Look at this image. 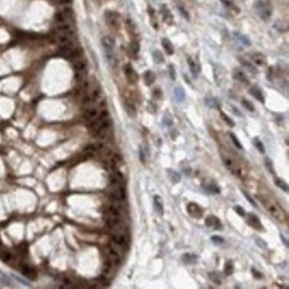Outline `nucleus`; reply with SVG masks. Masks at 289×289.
Returning <instances> with one entry per match:
<instances>
[{
	"mask_svg": "<svg viewBox=\"0 0 289 289\" xmlns=\"http://www.w3.org/2000/svg\"><path fill=\"white\" fill-rule=\"evenodd\" d=\"M103 47H104V51H106V56L108 59V63L111 64L112 67H116L117 64V60H116V56H115V40L112 38H109V36H104L103 40Z\"/></svg>",
	"mask_w": 289,
	"mask_h": 289,
	"instance_id": "obj_1",
	"label": "nucleus"
},
{
	"mask_svg": "<svg viewBox=\"0 0 289 289\" xmlns=\"http://www.w3.org/2000/svg\"><path fill=\"white\" fill-rule=\"evenodd\" d=\"M262 203L265 204V207H266L268 211H269V213L275 219H277L278 221H285V220H286L285 212H284V209L278 205V204L273 203V201H266V200H262Z\"/></svg>",
	"mask_w": 289,
	"mask_h": 289,
	"instance_id": "obj_2",
	"label": "nucleus"
},
{
	"mask_svg": "<svg viewBox=\"0 0 289 289\" xmlns=\"http://www.w3.org/2000/svg\"><path fill=\"white\" fill-rule=\"evenodd\" d=\"M224 159V163H225V165H227V168L233 173L235 176H237V177H240L241 176V171H240V165L237 164V163H236L233 159H230V157H228V156H224L223 157Z\"/></svg>",
	"mask_w": 289,
	"mask_h": 289,
	"instance_id": "obj_3",
	"label": "nucleus"
},
{
	"mask_svg": "<svg viewBox=\"0 0 289 289\" xmlns=\"http://www.w3.org/2000/svg\"><path fill=\"white\" fill-rule=\"evenodd\" d=\"M256 9H257L259 15H260V16L264 19V20H266L268 18L271 16V8H269V6H268V4H265L264 2H261V0H259V2L256 3Z\"/></svg>",
	"mask_w": 289,
	"mask_h": 289,
	"instance_id": "obj_4",
	"label": "nucleus"
},
{
	"mask_svg": "<svg viewBox=\"0 0 289 289\" xmlns=\"http://www.w3.org/2000/svg\"><path fill=\"white\" fill-rule=\"evenodd\" d=\"M106 20H107V24L109 25V27H113V28H117L119 24H120L119 13L113 12V11H107L106 12Z\"/></svg>",
	"mask_w": 289,
	"mask_h": 289,
	"instance_id": "obj_5",
	"label": "nucleus"
},
{
	"mask_svg": "<svg viewBox=\"0 0 289 289\" xmlns=\"http://www.w3.org/2000/svg\"><path fill=\"white\" fill-rule=\"evenodd\" d=\"M72 64H73V70H75V72H87L88 63L83 56L79 57V59L72 60Z\"/></svg>",
	"mask_w": 289,
	"mask_h": 289,
	"instance_id": "obj_6",
	"label": "nucleus"
},
{
	"mask_svg": "<svg viewBox=\"0 0 289 289\" xmlns=\"http://www.w3.org/2000/svg\"><path fill=\"white\" fill-rule=\"evenodd\" d=\"M112 240L115 244H117L120 246H127L128 244V237L125 235V232H115L112 235Z\"/></svg>",
	"mask_w": 289,
	"mask_h": 289,
	"instance_id": "obj_7",
	"label": "nucleus"
},
{
	"mask_svg": "<svg viewBox=\"0 0 289 289\" xmlns=\"http://www.w3.org/2000/svg\"><path fill=\"white\" fill-rule=\"evenodd\" d=\"M100 115V112H99V109L97 108H95V107H87V109L84 111V119L87 120V121H93L95 119H97V116Z\"/></svg>",
	"mask_w": 289,
	"mask_h": 289,
	"instance_id": "obj_8",
	"label": "nucleus"
},
{
	"mask_svg": "<svg viewBox=\"0 0 289 289\" xmlns=\"http://www.w3.org/2000/svg\"><path fill=\"white\" fill-rule=\"evenodd\" d=\"M107 256H108V260L112 262V264H120L121 262V256L117 250H115L113 248H108L107 249Z\"/></svg>",
	"mask_w": 289,
	"mask_h": 289,
	"instance_id": "obj_9",
	"label": "nucleus"
},
{
	"mask_svg": "<svg viewBox=\"0 0 289 289\" xmlns=\"http://www.w3.org/2000/svg\"><path fill=\"white\" fill-rule=\"evenodd\" d=\"M111 196H112L113 200L123 201L124 199H125V192H124L123 187H113V188H112V193H111Z\"/></svg>",
	"mask_w": 289,
	"mask_h": 289,
	"instance_id": "obj_10",
	"label": "nucleus"
},
{
	"mask_svg": "<svg viewBox=\"0 0 289 289\" xmlns=\"http://www.w3.org/2000/svg\"><path fill=\"white\" fill-rule=\"evenodd\" d=\"M187 211L189 212V214H192L193 217H200L201 214H203L201 208L199 207L197 204H195V203H189L188 207H187Z\"/></svg>",
	"mask_w": 289,
	"mask_h": 289,
	"instance_id": "obj_11",
	"label": "nucleus"
},
{
	"mask_svg": "<svg viewBox=\"0 0 289 289\" xmlns=\"http://www.w3.org/2000/svg\"><path fill=\"white\" fill-rule=\"evenodd\" d=\"M124 73H125V76H127L128 79V81L129 83H136V80H137V75H136V72L132 67H131L129 64L125 65L124 68Z\"/></svg>",
	"mask_w": 289,
	"mask_h": 289,
	"instance_id": "obj_12",
	"label": "nucleus"
},
{
	"mask_svg": "<svg viewBox=\"0 0 289 289\" xmlns=\"http://www.w3.org/2000/svg\"><path fill=\"white\" fill-rule=\"evenodd\" d=\"M188 65H189V70H191L193 77H197L199 73H200V67H199V64L192 59V57H188Z\"/></svg>",
	"mask_w": 289,
	"mask_h": 289,
	"instance_id": "obj_13",
	"label": "nucleus"
},
{
	"mask_svg": "<svg viewBox=\"0 0 289 289\" xmlns=\"http://www.w3.org/2000/svg\"><path fill=\"white\" fill-rule=\"evenodd\" d=\"M109 184L113 187H123V176L120 173H116V175H112L109 177Z\"/></svg>",
	"mask_w": 289,
	"mask_h": 289,
	"instance_id": "obj_14",
	"label": "nucleus"
},
{
	"mask_svg": "<svg viewBox=\"0 0 289 289\" xmlns=\"http://www.w3.org/2000/svg\"><path fill=\"white\" fill-rule=\"evenodd\" d=\"M103 148H104L103 144H89V145H87L85 148H84V152L88 153V155H93V153H96L97 151H100Z\"/></svg>",
	"mask_w": 289,
	"mask_h": 289,
	"instance_id": "obj_15",
	"label": "nucleus"
},
{
	"mask_svg": "<svg viewBox=\"0 0 289 289\" xmlns=\"http://www.w3.org/2000/svg\"><path fill=\"white\" fill-rule=\"evenodd\" d=\"M73 48H75V45H73V43H70V44H64V45H60V54L63 56H70L71 55V52L73 51Z\"/></svg>",
	"mask_w": 289,
	"mask_h": 289,
	"instance_id": "obj_16",
	"label": "nucleus"
},
{
	"mask_svg": "<svg viewBox=\"0 0 289 289\" xmlns=\"http://www.w3.org/2000/svg\"><path fill=\"white\" fill-rule=\"evenodd\" d=\"M248 223H249L255 229H257V230H262V229H264V228H262V225H261V223L259 221V219H257L255 214H250L249 219H248Z\"/></svg>",
	"mask_w": 289,
	"mask_h": 289,
	"instance_id": "obj_17",
	"label": "nucleus"
},
{
	"mask_svg": "<svg viewBox=\"0 0 289 289\" xmlns=\"http://www.w3.org/2000/svg\"><path fill=\"white\" fill-rule=\"evenodd\" d=\"M106 217H107V219H115V217L120 219V212H119V209L115 208V207H109V208L107 209V212H106Z\"/></svg>",
	"mask_w": 289,
	"mask_h": 289,
	"instance_id": "obj_18",
	"label": "nucleus"
},
{
	"mask_svg": "<svg viewBox=\"0 0 289 289\" xmlns=\"http://www.w3.org/2000/svg\"><path fill=\"white\" fill-rule=\"evenodd\" d=\"M153 204H155V208H156V211L159 214H163V208H164V205H163V200H161V197L160 196H153Z\"/></svg>",
	"mask_w": 289,
	"mask_h": 289,
	"instance_id": "obj_19",
	"label": "nucleus"
},
{
	"mask_svg": "<svg viewBox=\"0 0 289 289\" xmlns=\"http://www.w3.org/2000/svg\"><path fill=\"white\" fill-rule=\"evenodd\" d=\"M22 273L24 276H27L28 278H35L36 277V271L31 266H23L22 268Z\"/></svg>",
	"mask_w": 289,
	"mask_h": 289,
	"instance_id": "obj_20",
	"label": "nucleus"
},
{
	"mask_svg": "<svg viewBox=\"0 0 289 289\" xmlns=\"http://www.w3.org/2000/svg\"><path fill=\"white\" fill-rule=\"evenodd\" d=\"M205 223H207V225H208V227H212V228H216V229H219L220 227H221V223H220L219 220H217L216 217H213V216L208 217Z\"/></svg>",
	"mask_w": 289,
	"mask_h": 289,
	"instance_id": "obj_21",
	"label": "nucleus"
},
{
	"mask_svg": "<svg viewBox=\"0 0 289 289\" xmlns=\"http://www.w3.org/2000/svg\"><path fill=\"white\" fill-rule=\"evenodd\" d=\"M163 47H164V49H165V52L168 55H173V52H175V49H173V45H172V43L168 39H163Z\"/></svg>",
	"mask_w": 289,
	"mask_h": 289,
	"instance_id": "obj_22",
	"label": "nucleus"
},
{
	"mask_svg": "<svg viewBox=\"0 0 289 289\" xmlns=\"http://www.w3.org/2000/svg\"><path fill=\"white\" fill-rule=\"evenodd\" d=\"M250 95H252V96H255L259 101L264 103V96H262L261 91H260V89L257 88V87H252V88H250Z\"/></svg>",
	"mask_w": 289,
	"mask_h": 289,
	"instance_id": "obj_23",
	"label": "nucleus"
},
{
	"mask_svg": "<svg viewBox=\"0 0 289 289\" xmlns=\"http://www.w3.org/2000/svg\"><path fill=\"white\" fill-rule=\"evenodd\" d=\"M233 76H235L236 80H239L241 83H248V79H246V76L244 75V72H241L240 70H236L233 72Z\"/></svg>",
	"mask_w": 289,
	"mask_h": 289,
	"instance_id": "obj_24",
	"label": "nucleus"
},
{
	"mask_svg": "<svg viewBox=\"0 0 289 289\" xmlns=\"http://www.w3.org/2000/svg\"><path fill=\"white\" fill-rule=\"evenodd\" d=\"M155 79H156V76H155V73L152 72V71H147V72H145L144 80H145V83L148 84V85H151V84L155 83Z\"/></svg>",
	"mask_w": 289,
	"mask_h": 289,
	"instance_id": "obj_25",
	"label": "nucleus"
},
{
	"mask_svg": "<svg viewBox=\"0 0 289 289\" xmlns=\"http://www.w3.org/2000/svg\"><path fill=\"white\" fill-rule=\"evenodd\" d=\"M167 172H168V175H169V178H171V181H172V183H180L181 177H180V175H178L177 172L172 171V169H168Z\"/></svg>",
	"mask_w": 289,
	"mask_h": 289,
	"instance_id": "obj_26",
	"label": "nucleus"
},
{
	"mask_svg": "<svg viewBox=\"0 0 289 289\" xmlns=\"http://www.w3.org/2000/svg\"><path fill=\"white\" fill-rule=\"evenodd\" d=\"M252 60H253L257 65H264L265 64L264 56H261L260 54H253V55H252Z\"/></svg>",
	"mask_w": 289,
	"mask_h": 289,
	"instance_id": "obj_27",
	"label": "nucleus"
},
{
	"mask_svg": "<svg viewBox=\"0 0 289 289\" xmlns=\"http://www.w3.org/2000/svg\"><path fill=\"white\" fill-rule=\"evenodd\" d=\"M112 273H113L112 262L108 260V261L106 262V264H104V273H103V275H104V276H108V275H112Z\"/></svg>",
	"mask_w": 289,
	"mask_h": 289,
	"instance_id": "obj_28",
	"label": "nucleus"
},
{
	"mask_svg": "<svg viewBox=\"0 0 289 289\" xmlns=\"http://www.w3.org/2000/svg\"><path fill=\"white\" fill-rule=\"evenodd\" d=\"M183 260L184 262H188V264H192V262H195L197 260V257L195 255H191V253H187L183 256Z\"/></svg>",
	"mask_w": 289,
	"mask_h": 289,
	"instance_id": "obj_29",
	"label": "nucleus"
},
{
	"mask_svg": "<svg viewBox=\"0 0 289 289\" xmlns=\"http://www.w3.org/2000/svg\"><path fill=\"white\" fill-rule=\"evenodd\" d=\"M235 36H236V39H237L239 41H241V43H243L244 45H250V41L246 39L244 35H241V34H239V32H235Z\"/></svg>",
	"mask_w": 289,
	"mask_h": 289,
	"instance_id": "obj_30",
	"label": "nucleus"
},
{
	"mask_svg": "<svg viewBox=\"0 0 289 289\" xmlns=\"http://www.w3.org/2000/svg\"><path fill=\"white\" fill-rule=\"evenodd\" d=\"M161 12H163V16H164V20H167V22H172V16L169 13V9H168L165 6H161Z\"/></svg>",
	"mask_w": 289,
	"mask_h": 289,
	"instance_id": "obj_31",
	"label": "nucleus"
},
{
	"mask_svg": "<svg viewBox=\"0 0 289 289\" xmlns=\"http://www.w3.org/2000/svg\"><path fill=\"white\" fill-rule=\"evenodd\" d=\"M175 96H176V99H177L178 101H183V100H184V97H185V95H184L183 88L177 87V88L175 89Z\"/></svg>",
	"mask_w": 289,
	"mask_h": 289,
	"instance_id": "obj_32",
	"label": "nucleus"
},
{
	"mask_svg": "<svg viewBox=\"0 0 289 289\" xmlns=\"http://www.w3.org/2000/svg\"><path fill=\"white\" fill-rule=\"evenodd\" d=\"M11 253H9L8 250H6V249H3V250H0V259L2 260H4V261H9L11 260Z\"/></svg>",
	"mask_w": 289,
	"mask_h": 289,
	"instance_id": "obj_33",
	"label": "nucleus"
},
{
	"mask_svg": "<svg viewBox=\"0 0 289 289\" xmlns=\"http://www.w3.org/2000/svg\"><path fill=\"white\" fill-rule=\"evenodd\" d=\"M124 107H125V109H127V112H128L129 116H135V107L129 106V103H127V101L124 103Z\"/></svg>",
	"mask_w": 289,
	"mask_h": 289,
	"instance_id": "obj_34",
	"label": "nucleus"
},
{
	"mask_svg": "<svg viewBox=\"0 0 289 289\" xmlns=\"http://www.w3.org/2000/svg\"><path fill=\"white\" fill-rule=\"evenodd\" d=\"M229 136H230V139H232V141H233V144H235L236 147H237V148H239V149H243V145H241V143H240V141L237 140V137H236V136H235L233 133H229Z\"/></svg>",
	"mask_w": 289,
	"mask_h": 289,
	"instance_id": "obj_35",
	"label": "nucleus"
},
{
	"mask_svg": "<svg viewBox=\"0 0 289 289\" xmlns=\"http://www.w3.org/2000/svg\"><path fill=\"white\" fill-rule=\"evenodd\" d=\"M153 60H155L156 63H161V61H163V55H161L160 51H155V52H153Z\"/></svg>",
	"mask_w": 289,
	"mask_h": 289,
	"instance_id": "obj_36",
	"label": "nucleus"
},
{
	"mask_svg": "<svg viewBox=\"0 0 289 289\" xmlns=\"http://www.w3.org/2000/svg\"><path fill=\"white\" fill-rule=\"evenodd\" d=\"M233 272V264L232 262H227L225 264V275H230Z\"/></svg>",
	"mask_w": 289,
	"mask_h": 289,
	"instance_id": "obj_37",
	"label": "nucleus"
},
{
	"mask_svg": "<svg viewBox=\"0 0 289 289\" xmlns=\"http://www.w3.org/2000/svg\"><path fill=\"white\" fill-rule=\"evenodd\" d=\"M255 144H256V147H257V149H259L260 152H261V153H265V148H264V145H262V143H261V141L260 140H255Z\"/></svg>",
	"mask_w": 289,
	"mask_h": 289,
	"instance_id": "obj_38",
	"label": "nucleus"
},
{
	"mask_svg": "<svg viewBox=\"0 0 289 289\" xmlns=\"http://www.w3.org/2000/svg\"><path fill=\"white\" fill-rule=\"evenodd\" d=\"M276 184H277V185L280 187L281 189H284V191H285V192L288 191V187H286V184L284 183L282 180H280V178H276Z\"/></svg>",
	"mask_w": 289,
	"mask_h": 289,
	"instance_id": "obj_39",
	"label": "nucleus"
},
{
	"mask_svg": "<svg viewBox=\"0 0 289 289\" xmlns=\"http://www.w3.org/2000/svg\"><path fill=\"white\" fill-rule=\"evenodd\" d=\"M241 63H243V64L246 67V68H248V70L252 72V73H256V70H255V67L253 65H252V64H249V63L248 61H245V60H243V59H241Z\"/></svg>",
	"mask_w": 289,
	"mask_h": 289,
	"instance_id": "obj_40",
	"label": "nucleus"
},
{
	"mask_svg": "<svg viewBox=\"0 0 289 289\" xmlns=\"http://www.w3.org/2000/svg\"><path fill=\"white\" fill-rule=\"evenodd\" d=\"M243 104H244V106L246 107V109H249V111H252V112L255 111V107H253V104H250L248 100H243Z\"/></svg>",
	"mask_w": 289,
	"mask_h": 289,
	"instance_id": "obj_41",
	"label": "nucleus"
},
{
	"mask_svg": "<svg viewBox=\"0 0 289 289\" xmlns=\"http://www.w3.org/2000/svg\"><path fill=\"white\" fill-rule=\"evenodd\" d=\"M221 117L225 120V121H227V124H229L230 125V127H233V121H232V119H229L228 116H225V115L224 113H221Z\"/></svg>",
	"mask_w": 289,
	"mask_h": 289,
	"instance_id": "obj_42",
	"label": "nucleus"
},
{
	"mask_svg": "<svg viewBox=\"0 0 289 289\" xmlns=\"http://www.w3.org/2000/svg\"><path fill=\"white\" fill-rule=\"evenodd\" d=\"M169 73H171V79H172V80H175V79H176V73H175V68H173L172 64L169 65Z\"/></svg>",
	"mask_w": 289,
	"mask_h": 289,
	"instance_id": "obj_43",
	"label": "nucleus"
},
{
	"mask_svg": "<svg viewBox=\"0 0 289 289\" xmlns=\"http://www.w3.org/2000/svg\"><path fill=\"white\" fill-rule=\"evenodd\" d=\"M212 241H213V243L214 244H221V243H224V240H223V237H217V236H213V237H212Z\"/></svg>",
	"mask_w": 289,
	"mask_h": 289,
	"instance_id": "obj_44",
	"label": "nucleus"
},
{
	"mask_svg": "<svg viewBox=\"0 0 289 289\" xmlns=\"http://www.w3.org/2000/svg\"><path fill=\"white\" fill-rule=\"evenodd\" d=\"M235 211L237 212L239 214H241V216H245V211H244V209L241 208V207H239V205H237V207H235Z\"/></svg>",
	"mask_w": 289,
	"mask_h": 289,
	"instance_id": "obj_45",
	"label": "nucleus"
},
{
	"mask_svg": "<svg viewBox=\"0 0 289 289\" xmlns=\"http://www.w3.org/2000/svg\"><path fill=\"white\" fill-rule=\"evenodd\" d=\"M131 47H132V51H135V54H137V51H139V44L135 41V43L131 44Z\"/></svg>",
	"mask_w": 289,
	"mask_h": 289,
	"instance_id": "obj_46",
	"label": "nucleus"
},
{
	"mask_svg": "<svg viewBox=\"0 0 289 289\" xmlns=\"http://www.w3.org/2000/svg\"><path fill=\"white\" fill-rule=\"evenodd\" d=\"M140 160H141V163H145L147 160H145V156H144V153H143V149L140 148Z\"/></svg>",
	"mask_w": 289,
	"mask_h": 289,
	"instance_id": "obj_47",
	"label": "nucleus"
},
{
	"mask_svg": "<svg viewBox=\"0 0 289 289\" xmlns=\"http://www.w3.org/2000/svg\"><path fill=\"white\" fill-rule=\"evenodd\" d=\"M265 163H266V165H268V169H269V171H273V168H272V163H271V160H269V159H266V160H265Z\"/></svg>",
	"mask_w": 289,
	"mask_h": 289,
	"instance_id": "obj_48",
	"label": "nucleus"
},
{
	"mask_svg": "<svg viewBox=\"0 0 289 289\" xmlns=\"http://www.w3.org/2000/svg\"><path fill=\"white\" fill-rule=\"evenodd\" d=\"M180 11H181V13L184 15V18H185V19H189V16H188V13H187L185 11H184V9H183L181 7H180Z\"/></svg>",
	"mask_w": 289,
	"mask_h": 289,
	"instance_id": "obj_49",
	"label": "nucleus"
},
{
	"mask_svg": "<svg viewBox=\"0 0 289 289\" xmlns=\"http://www.w3.org/2000/svg\"><path fill=\"white\" fill-rule=\"evenodd\" d=\"M177 137V131L175 132V131H172V139H176Z\"/></svg>",
	"mask_w": 289,
	"mask_h": 289,
	"instance_id": "obj_50",
	"label": "nucleus"
}]
</instances>
